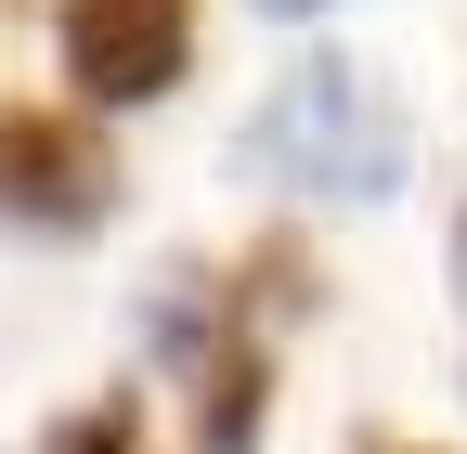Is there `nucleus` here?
Segmentation results:
<instances>
[{
  "mask_svg": "<svg viewBox=\"0 0 467 454\" xmlns=\"http://www.w3.org/2000/svg\"><path fill=\"white\" fill-rule=\"evenodd\" d=\"M364 454H416V441H364Z\"/></svg>",
  "mask_w": 467,
  "mask_h": 454,
  "instance_id": "obj_7",
  "label": "nucleus"
},
{
  "mask_svg": "<svg viewBox=\"0 0 467 454\" xmlns=\"http://www.w3.org/2000/svg\"><path fill=\"white\" fill-rule=\"evenodd\" d=\"M247 182H273V195H312V208H377V195H402V169H416V130H402V104L364 78V66H299L260 118H247Z\"/></svg>",
  "mask_w": 467,
  "mask_h": 454,
  "instance_id": "obj_1",
  "label": "nucleus"
},
{
  "mask_svg": "<svg viewBox=\"0 0 467 454\" xmlns=\"http://www.w3.org/2000/svg\"><path fill=\"white\" fill-rule=\"evenodd\" d=\"M454 325H467V195H454Z\"/></svg>",
  "mask_w": 467,
  "mask_h": 454,
  "instance_id": "obj_5",
  "label": "nucleus"
},
{
  "mask_svg": "<svg viewBox=\"0 0 467 454\" xmlns=\"http://www.w3.org/2000/svg\"><path fill=\"white\" fill-rule=\"evenodd\" d=\"M117 208V156L78 118H0V221H39V234H91Z\"/></svg>",
  "mask_w": 467,
  "mask_h": 454,
  "instance_id": "obj_3",
  "label": "nucleus"
},
{
  "mask_svg": "<svg viewBox=\"0 0 467 454\" xmlns=\"http://www.w3.org/2000/svg\"><path fill=\"white\" fill-rule=\"evenodd\" d=\"M52 52H66L78 104H156L195 66V0H66Z\"/></svg>",
  "mask_w": 467,
  "mask_h": 454,
  "instance_id": "obj_2",
  "label": "nucleus"
},
{
  "mask_svg": "<svg viewBox=\"0 0 467 454\" xmlns=\"http://www.w3.org/2000/svg\"><path fill=\"white\" fill-rule=\"evenodd\" d=\"M52 454H143V441H130V416H66Z\"/></svg>",
  "mask_w": 467,
  "mask_h": 454,
  "instance_id": "obj_4",
  "label": "nucleus"
},
{
  "mask_svg": "<svg viewBox=\"0 0 467 454\" xmlns=\"http://www.w3.org/2000/svg\"><path fill=\"white\" fill-rule=\"evenodd\" d=\"M260 14H285V26H312V14H337V0H260Z\"/></svg>",
  "mask_w": 467,
  "mask_h": 454,
  "instance_id": "obj_6",
  "label": "nucleus"
}]
</instances>
